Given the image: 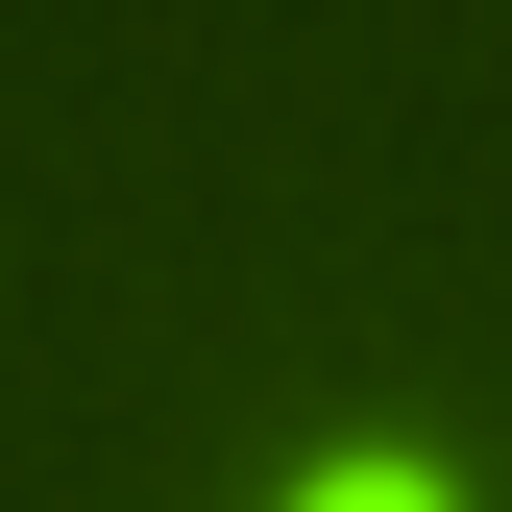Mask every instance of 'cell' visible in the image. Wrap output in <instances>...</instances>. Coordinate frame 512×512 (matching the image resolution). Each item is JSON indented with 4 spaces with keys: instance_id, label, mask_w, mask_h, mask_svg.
Here are the masks:
<instances>
[{
    "instance_id": "obj_1",
    "label": "cell",
    "mask_w": 512,
    "mask_h": 512,
    "mask_svg": "<svg viewBox=\"0 0 512 512\" xmlns=\"http://www.w3.org/2000/svg\"><path fill=\"white\" fill-rule=\"evenodd\" d=\"M317 512H439V488H391V464H366V488H317Z\"/></svg>"
}]
</instances>
